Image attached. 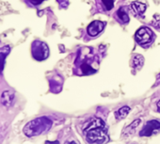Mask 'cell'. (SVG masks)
Segmentation results:
<instances>
[{
    "label": "cell",
    "mask_w": 160,
    "mask_h": 144,
    "mask_svg": "<svg viewBox=\"0 0 160 144\" xmlns=\"http://www.w3.org/2000/svg\"><path fill=\"white\" fill-rule=\"evenodd\" d=\"M83 132L86 139L91 144H103L108 141L107 125L100 118L93 117L88 121L83 127Z\"/></svg>",
    "instance_id": "obj_1"
},
{
    "label": "cell",
    "mask_w": 160,
    "mask_h": 144,
    "mask_svg": "<svg viewBox=\"0 0 160 144\" xmlns=\"http://www.w3.org/2000/svg\"><path fill=\"white\" fill-rule=\"evenodd\" d=\"M52 123H53L52 121L47 117L36 118L25 125L23 132L28 137L39 136V135L48 131L51 128Z\"/></svg>",
    "instance_id": "obj_2"
},
{
    "label": "cell",
    "mask_w": 160,
    "mask_h": 144,
    "mask_svg": "<svg viewBox=\"0 0 160 144\" xmlns=\"http://www.w3.org/2000/svg\"><path fill=\"white\" fill-rule=\"evenodd\" d=\"M31 53L35 59L41 61V60H44L45 58L48 57L49 49L45 42H41V41H35L32 42Z\"/></svg>",
    "instance_id": "obj_3"
},
{
    "label": "cell",
    "mask_w": 160,
    "mask_h": 144,
    "mask_svg": "<svg viewBox=\"0 0 160 144\" xmlns=\"http://www.w3.org/2000/svg\"><path fill=\"white\" fill-rule=\"evenodd\" d=\"M154 40V35L152 29L149 27H140L136 33V41L138 44L142 46H146L152 43Z\"/></svg>",
    "instance_id": "obj_4"
},
{
    "label": "cell",
    "mask_w": 160,
    "mask_h": 144,
    "mask_svg": "<svg viewBox=\"0 0 160 144\" xmlns=\"http://www.w3.org/2000/svg\"><path fill=\"white\" fill-rule=\"evenodd\" d=\"M160 132V122L156 120H152L147 122L142 130L139 132L140 137H151L156 133Z\"/></svg>",
    "instance_id": "obj_5"
},
{
    "label": "cell",
    "mask_w": 160,
    "mask_h": 144,
    "mask_svg": "<svg viewBox=\"0 0 160 144\" xmlns=\"http://www.w3.org/2000/svg\"><path fill=\"white\" fill-rule=\"evenodd\" d=\"M105 26L106 24L104 22H101V21H98V20H95L93 22H92L88 28H87V31H88V34L92 37H96L98 36L105 28Z\"/></svg>",
    "instance_id": "obj_6"
},
{
    "label": "cell",
    "mask_w": 160,
    "mask_h": 144,
    "mask_svg": "<svg viewBox=\"0 0 160 144\" xmlns=\"http://www.w3.org/2000/svg\"><path fill=\"white\" fill-rule=\"evenodd\" d=\"M131 9L137 15H142L146 11V4L141 1H135L131 4Z\"/></svg>",
    "instance_id": "obj_7"
},
{
    "label": "cell",
    "mask_w": 160,
    "mask_h": 144,
    "mask_svg": "<svg viewBox=\"0 0 160 144\" xmlns=\"http://www.w3.org/2000/svg\"><path fill=\"white\" fill-rule=\"evenodd\" d=\"M11 52L10 46H3L0 47V73H2L4 69V64H5V59L9 53Z\"/></svg>",
    "instance_id": "obj_8"
},
{
    "label": "cell",
    "mask_w": 160,
    "mask_h": 144,
    "mask_svg": "<svg viewBox=\"0 0 160 144\" xmlns=\"http://www.w3.org/2000/svg\"><path fill=\"white\" fill-rule=\"evenodd\" d=\"M144 64V57L141 55H135L133 59H132V66L134 70L138 71L142 68Z\"/></svg>",
    "instance_id": "obj_9"
},
{
    "label": "cell",
    "mask_w": 160,
    "mask_h": 144,
    "mask_svg": "<svg viewBox=\"0 0 160 144\" xmlns=\"http://www.w3.org/2000/svg\"><path fill=\"white\" fill-rule=\"evenodd\" d=\"M12 100H13V93L9 92V91H6L2 93L1 95V103L2 105H4L5 107H10L11 104L12 103Z\"/></svg>",
    "instance_id": "obj_10"
},
{
    "label": "cell",
    "mask_w": 160,
    "mask_h": 144,
    "mask_svg": "<svg viewBox=\"0 0 160 144\" xmlns=\"http://www.w3.org/2000/svg\"><path fill=\"white\" fill-rule=\"evenodd\" d=\"M130 112V107H122L121 108H119L116 112H115V117L117 120H122L124 118H126V116L128 115V113Z\"/></svg>",
    "instance_id": "obj_11"
},
{
    "label": "cell",
    "mask_w": 160,
    "mask_h": 144,
    "mask_svg": "<svg viewBox=\"0 0 160 144\" xmlns=\"http://www.w3.org/2000/svg\"><path fill=\"white\" fill-rule=\"evenodd\" d=\"M140 123V120L138 119V120H136V121H134L126 129H125V131H124V135L125 136H128V135H131V134H133L134 132H135V130L137 129V127L138 126V124Z\"/></svg>",
    "instance_id": "obj_12"
},
{
    "label": "cell",
    "mask_w": 160,
    "mask_h": 144,
    "mask_svg": "<svg viewBox=\"0 0 160 144\" xmlns=\"http://www.w3.org/2000/svg\"><path fill=\"white\" fill-rule=\"evenodd\" d=\"M117 16L119 17V19L122 21V23H128L129 22V16L127 14V12L123 10V9H119V11L117 12Z\"/></svg>",
    "instance_id": "obj_13"
},
{
    "label": "cell",
    "mask_w": 160,
    "mask_h": 144,
    "mask_svg": "<svg viewBox=\"0 0 160 144\" xmlns=\"http://www.w3.org/2000/svg\"><path fill=\"white\" fill-rule=\"evenodd\" d=\"M101 1L107 11H110L114 7V0H101Z\"/></svg>",
    "instance_id": "obj_14"
},
{
    "label": "cell",
    "mask_w": 160,
    "mask_h": 144,
    "mask_svg": "<svg viewBox=\"0 0 160 144\" xmlns=\"http://www.w3.org/2000/svg\"><path fill=\"white\" fill-rule=\"evenodd\" d=\"M30 1H31V3L34 4V5H39V4H41L42 1H44V0H30Z\"/></svg>",
    "instance_id": "obj_15"
},
{
    "label": "cell",
    "mask_w": 160,
    "mask_h": 144,
    "mask_svg": "<svg viewBox=\"0 0 160 144\" xmlns=\"http://www.w3.org/2000/svg\"><path fill=\"white\" fill-rule=\"evenodd\" d=\"M155 26L160 27V17L159 18H155Z\"/></svg>",
    "instance_id": "obj_16"
},
{
    "label": "cell",
    "mask_w": 160,
    "mask_h": 144,
    "mask_svg": "<svg viewBox=\"0 0 160 144\" xmlns=\"http://www.w3.org/2000/svg\"><path fill=\"white\" fill-rule=\"evenodd\" d=\"M45 144H59V142L58 140H55V141H46Z\"/></svg>",
    "instance_id": "obj_17"
},
{
    "label": "cell",
    "mask_w": 160,
    "mask_h": 144,
    "mask_svg": "<svg viewBox=\"0 0 160 144\" xmlns=\"http://www.w3.org/2000/svg\"><path fill=\"white\" fill-rule=\"evenodd\" d=\"M157 107H158V110L160 111V101H159V102L157 103Z\"/></svg>",
    "instance_id": "obj_18"
},
{
    "label": "cell",
    "mask_w": 160,
    "mask_h": 144,
    "mask_svg": "<svg viewBox=\"0 0 160 144\" xmlns=\"http://www.w3.org/2000/svg\"><path fill=\"white\" fill-rule=\"evenodd\" d=\"M67 144H77V143L74 142V141H71V142H69V143H67Z\"/></svg>",
    "instance_id": "obj_19"
}]
</instances>
